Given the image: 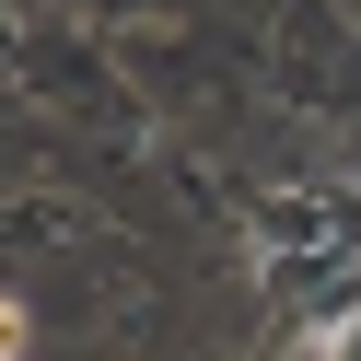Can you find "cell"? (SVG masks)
Returning <instances> with one entry per match:
<instances>
[{
    "instance_id": "1",
    "label": "cell",
    "mask_w": 361,
    "mask_h": 361,
    "mask_svg": "<svg viewBox=\"0 0 361 361\" xmlns=\"http://www.w3.org/2000/svg\"><path fill=\"white\" fill-rule=\"evenodd\" d=\"M326 361H361V314H350V326H338V338H326Z\"/></svg>"
}]
</instances>
